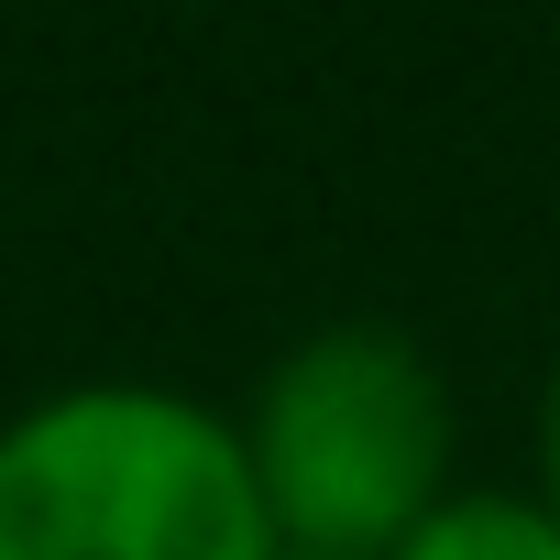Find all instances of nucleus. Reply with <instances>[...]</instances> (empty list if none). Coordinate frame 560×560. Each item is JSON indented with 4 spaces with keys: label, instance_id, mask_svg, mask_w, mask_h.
Listing matches in <instances>:
<instances>
[{
    "label": "nucleus",
    "instance_id": "f257e3e1",
    "mask_svg": "<svg viewBox=\"0 0 560 560\" xmlns=\"http://www.w3.org/2000/svg\"><path fill=\"white\" fill-rule=\"evenodd\" d=\"M0 560H275L242 418L154 374L23 396L0 418Z\"/></svg>",
    "mask_w": 560,
    "mask_h": 560
},
{
    "label": "nucleus",
    "instance_id": "f03ea898",
    "mask_svg": "<svg viewBox=\"0 0 560 560\" xmlns=\"http://www.w3.org/2000/svg\"><path fill=\"white\" fill-rule=\"evenodd\" d=\"M231 418L287 560H385L462 483V396L407 319L298 330Z\"/></svg>",
    "mask_w": 560,
    "mask_h": 560
},
{
    "label": "nucleus",
    "instance_id": "7ed1b4c3",
    "mask_svg": "<svg viewBox=\"0 0 560 560\" xmlns=\"http://www.w3.org/2000/svg\"><path fill=\"white\" fill-rule=\"evenodd\" d=\"M385 560H560V516L527 483H451Z\"/></svg>",
    "mask_w": 560,
    "mask_h": 560
},
{
    "label": "nucleus",
    "instance_id": "20e7f679",
    "mask_svg": "<svg viewBox=\"0 0 560 560\" xmlns=\"http://www.w3.org/2000/svg\"><path fill=\"white\" fill-rule=\"evenodd\" d=\"M527 462H538V472H527V494L560 516V352H549V374H538V407H527Z\"/></svg>",
    "mask_w": 560,
    "mask_h": 560
},
{
    "label": "nucleus",
    "instance_id": "39448f33",
    "mask_svg": "<svg viewBox=\"0 0 560 560\" xmlns=\"http://www.w3.org/2000/svg\"><path fill=\"white\" fill-rule=\"evenodd\" d=\"M275 560H287V549H275Z\"/></svg>",
    "mask_w": 560,
    "mask_h": 560
}]
</instances>
